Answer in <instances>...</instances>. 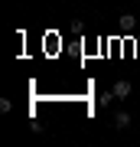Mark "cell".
<instances>
[{
  "instance_id": "cell-2",
  "label": "cell",
  "mask_w": 140,
  "mask_h": 147,
  "mask_svg": "<svg viewBox=\"0 0 140 147\" xmlns=\"http://www.w3.org/2000/svg\"><path fill=\"white\" fill-rule=\"evenodd\" d=\"M114 127H117V131L130 127V115H127V111H117V115H114Z\"/></svg>"
},
{
  "instance_id": "cell-1",
  "label": "cell",
  "mask_w": 140,
  "mask_h": 147,
  "mask_svg": "<svg viewBox=\"0 0 140 147\" xmlns=\"http://www.w3.org/2000/svg\"><path fill=\"white\" fill-rule=\"evenodd\" d=\"M111 92H114V98H127V95H130V82L121 79V82H114V88H111Z\"/></svg>"
},
{
  "instance_id": "cell-3",
  "label": "cell",
  "mask_w": 140,
  "mask_h": 147,
  "mask_svg": "<svg viewBox=\"0 0 140 147\" xmlns=\"http://www.w3.org/2000/svg\"><path fill=\"white\" fill-rule=\"evenodd\" d=\"M134 26H137V20H134L130 13H124V16H121V30H124V33H134Z\"/></svg>"
}]
</instances>
